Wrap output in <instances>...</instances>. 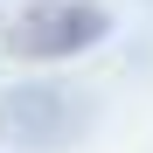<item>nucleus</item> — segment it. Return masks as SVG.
Wrapping results in <instances>:
<instances>
[{
    "label": "nucleus",
    "mask_w": 153,
    "mask_h": 153,
    "mask_svg": "<svg viewBox=\"0 0 153 153\" xmlns=\"http://www.w3.org/2000/svg\"><path fill=\"white\" fill-rule=\"evenodd\" d=\"M70 125H76V111L56 91H14L7 105H0V132L7 139H63Z\"/></svg>",
    "instance_id": "f03ea898"
},
{
    "label": "nucleus",
    "mask_w": 153,
    "mask_h": 153,
    "mask_svg": "<svg viewBox=\"0 0 153 153\" xmlns=\"http://www.w3.org/2000/svg\"><path fill=\"white\" fill-rule=\"evenodd\" d=\"M105 35H111V14L91 7V0H35L7 28V49L21 63H63V56H84Z\"/></svg>",
    "instance_id": "f257e3e1"
}]
</instances>
